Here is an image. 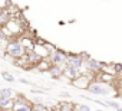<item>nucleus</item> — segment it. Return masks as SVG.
Listing matches in <instances>:
<instances>
[{
	"label": "nucleus",
	"instance_id": "f257e3e1",
	"mask_svg": "<svg viewBox=\"0 0 122 111\" xmlns=\"http://www.w3.org/2000/svg\"><path fill=\"white\" fill-rule=\"evenodd\" d=\"M89 94L92 95H111L112 94V87L108 82H102V81H92L86 89Z\"/></svg>",
	"mask_w": 122,
	"mask_h": 111
},
{
	"label": "nucleus",
	"instance_id": "f03ea898",
	"mask_svg": "<svg viewBox=\"0 0 122 111\" xmlns=\"http://www.w3.org/2000/svg\"><path fill=\"white\" fill-rule=\"evenodd\" d=\"M6 53L9 55L10 58L22 59V58H25V55H26V49L23 48L20 40H9L7 46H6Z\"/></svg>",
	"mask_w": 122,
	"mask_h": 111
},
{
	"label": "nucleus",
	"instance_id": "7ed1b4c3",
	"mask_svg": "<svg viewBox=\"0 0 122 111\" xmlns=\"http://www.w3.org/2000/svg\"><path fill=\"white\" fill-rule=\"evenodd\" d=\"M49 62L55 67H65L66 65V59H68V53L63 52V50H60V49H56L55 52H52L49 55Z\"/></svg>",
	"mask_w": 122,
	"mask_h": 111
},
{
	"label": "nucleus",
	"instance_id": "20e7f679",
	"mask_svg": "<svg viewBox=\"0 0 122 111\" xmlns=\"http://www.w3.org/2000/svg\"><path fill=\"white\" fill-rule=\"evenodd\" d=\"M66 65L73 67L76 69H82V67H85V61L82 59V56H81L79 53H68Z\"/></svg>",
	"mask_w": 122,
	"mask_h": 111
},
{
	"label": "nucleus",
	"instance_id": "39448f33",
	"mask_svg": "<svg viewBox=\"0 0 122 111\" xmlns=\"http://www.w3.org/2000/svg\"><path fill=\"white\" fill-rule=\"evenodd\" d=\"M32 108H33L32 102H29L27 100H25L23 97L19 95L15 100V107L12 111H32Z\"/></svg>",
	"mask_w": 122,
	"mask_h": 111
},
{
	"label": "nucleus",
	"instance_id": "423d86ee",
	"mask_svg": "<svg viewBox=\"0 0 122 111\" xmlns=\"http://www.w3.org/2000/svg\"><path fill=\"white\" fill-rule=\"evenodd\" d=\"M85 67H86V71L91 72V74H98V72H101V71L103 69V64L99 62L98 59H93V58H91V59L85 64Z\"/></svg>",
	"mask_w": 122,
	"mask_h": 111
},
{
	"label": "nucleus",
	"instance_id": "0eeeda50",
	"mask_svg": "<svg viewBox=\"0 0 122 111\" xmlns=\"http://www.w3.org/2000/svg\"><path fill=\"white\" fill-rule=\"evenodd\" d=\"M63 77H66V78L71 79V81H75V79H78L79 77H82V72H81V69H76V68H73V67L65 65V67H63Z\"/></svg>",
	"mask_w": 122,
	"mask_h": 111
},
{
	"label": "nucleus",
	"instance_id": "6e6552de",
	"mask_svg": "<svg viewBox=\"0 0 122 111\" xmlns=\"http://www.w3.org/2000/svg\"><path fill=\"white\" fill-rule=\"evenodd\" d=\"M72 84H73L76 88H81V89H88V87H89L91 81L86 78V75H82V77H79L78 79L72 81Z\"/></svg>",
	"mask_w": 122,
	"mask_h": 111
},
{
	"label": "nucleus",
	"instance_id": "1a4fd4ad",
	"mask_svg": "<svg viewBox=\"0 0 122 111\" xmlns=\"http://www.w3.org/2000/svg\"><path fill=\"white\" fill-rule=\"evenodd\" d=\"M9 22H10V17H9V13H7V7H2L0 9V29L3 26H6Z\"/></svg>",
	"mask_w": 122,
	"mask_h": 111
},
{
	"label": "nucleus",
	"instance_id": "9d476101",
	"mask_svg": "<svg viewBox=\"0 0 122 111\" xmlns=\"http://www.w3.org/2000/svg\"><path fill=\"white\" fill-rule=\"evenodd\" d=\"M49 74L52 75V78L57 79V78H60V77L63 75V68L62 67H55V65H52L50 69H49Z\"/></svg>",
	"mask_w": 122,
	"mask_h": 111
},
{
	"label": "nucleus",
	"instance_id": "9b49d317",
	"mask_svg": "<svg viewBox=\"0 0 122 111\" xmlns=\"http://www.w3.org/2000/svg\"><path fill=\"white\" fill-rule=\"evenodd\" d=\"M15 107V100H0V108L5 111H12Z\"/></svg>",
	"mask_w": 122,
	"mask_h": 111
},
{
	"label": "nucleus",
	"instance_id": "f8f14e48",
	"mask_svg": "<svg viewBox=\"0 0 122 111\" xmlns=\"http://www.w3.org/2000/svg\"><path fill=\"white\" fill-rule=\"evenodd\" d=\"M13 95H15V91L12 88H2L0 89V97L2 100H13Z\"/></svg>",
	"mask_w": 122,
	"mask_h": 111
},
{
	"label": "nucleus",
	"instance_id": "ddd939ff",
	"mask_svg": "<svg viewBox=\"0 0 122 111\" xmlns=\"http://www.w3.org/2000/svg\"><path fill=\"white\" fill-rule=\"evenodd\" d=\"M50 67H52V64L49 62V59H43V61H42V62H40V64H39V65L36 67V68H37V69H39L40 72H46V71L49 72Z\"/></svg>",
	"mask_w": 122,
	"mask_h": 111
},
{
	"label": "nucleus",
	"instance_id": "4468645a",
	"mask_svg": "<svg viewBox=\"0 0 122 111\" xmlns=\"http://www.w3.org/2000/svg\"><path fill=\"white\" fill-rule=\"evenodd\" d=\"M73 111H92L86 104H73Z\"/></svg>",
	"mask_w": 122,
	"mask_h": 111
},
{
	"label": "nucleus",
	"instance_id": "2eb2a0df",
	"mask_svg": "<svg viewBox=\"0 0 122 111\" xmlns=\"http://www.w3.org/2000/svg\"><path fill=\"white\" fill-rule=\"evenodd\" d=\"M59 111H73V104L72 102H62Z\"/></svg>",
	"mask_w": 122,
	"mask_h": 111
},
{
	"label": "nucleus",
	"instance_id": "dca6fc26",
	"mask_svg": "<svg viewBox=\"0 0 122 111\" xmlns=\"http://www.w3.org/2000/svg\"><path fill=\"white\" fill-rule=\"evenodd\" d=\"M2 75H3V79L7 81V82H15V81H16V78H15L12 74H9V72H3Z\"/></svg>",
	"mask_w": 122,
	"mask_h": 111
},
{
	"label": "nucleus",
	"instance_id": "f3484780",
	"mask_svg": "<svg viewBox=\"0 0 122 111\" xmlns=\"http://www.w3.org/2000/svg\"><path fill=\"white\" fill-rule=\"evenodd\" d=\"M106 105H108L109 108H115V110H118V108L121 107L116 101H106Z\"/></svg>",
	"mask_w": 122,
	"mask_h": 111
},
{
	"label": "nucleus",
	"instance_id": "a211bd4d",
	"mask_svg": "<svg viewBox=\"0 0 122 111\" xmlns=\"http://www.w3.org/2000/svg\"><path fill=\"white\" fill-rule=\"evenodd\" d=\"M32 111H46V110H45L43 107H40V105H33Z\"/></svg>",
	"mask_w": 122,
	"mask_h": 111
},
{
	"label": "nucleus",
	"instance_id": "6ab92c4d",
	"mask_svg": "<svg viewBox=\"0 0 122 111\" xmlns=\"http://www.w3.org/2000/svg\"><path fill=\"white\" fill-rule=\"evenodd\" d=\"M30 92L32 94H40V95L45 94V91H42V89H30Z\"/></svg>",
	"mask_w": 122,
	"mask_h": 111
},
{
	"label": "nucleus",
	"instance_id": "aec40b11",
	"mask_svg": "<svg viewBox=\"0 0 122 111\" xmlns=\"http://www.w3.org/2000/svg\"><path fill=\"white\" fill-rule=\"evenodd\" d=\"M20 82H23V84H26V85H32V82H29L27 79H19Z\"/></svg>",
	"mask_w": 122,
	"mask_h": 111
},
{
	"label": "nucleus",
	"instance_id": "412c9836",
	"mask_svg": "<svg viewBox=\"0 0 122 111\" xmlns=\"http://www.w3.org/2000/svg\"><path fill=\"white\" fill-rule=\"evenodd\" d=\"M93 111H105V110H102V108H96V110H93Z\"/></svg>",
	"mask_w": 122,
	"mask_h": 111
},
{
	"label": "nucleus",
	"instance_id": "4be33fe9",
	"mask_svg": "<svg viewBox=\"0 0 122 111\" xmlns=\"http://www.w3.org/2000/svg\"><path fill=\"white\" fill-rule=\"evenodd\" d=\"M116 111H122V107H119V108H118V110H116Z\"/></svg>",
	"mask_w": 122,
	"mask_h": 111
},
{
	"label": "nucleus",
	"instance_id": "5701e85b",
	"mask_svg": "<svg viewBox=\"0 0 122 111\" xmlns=\"http://www.w3.org/2000/svg\"><path fill=\"white\" fill-rule=\"evenodd\" d=\"M0 111H5V110H2V108H0Z\"/></svg>",
	"mask_w": 122,
	"mask_h": 111
},
{
	"label": "nucleus",
	"instance_id": "b1692460",
	"mask_svg": "<svg viewBox=\"0 0 122 111\" xmlns=\"http://www.w3.org/2000/svg\"><path fill=\"white\" fill-rule=\"evenodd\" d=\"M0 100H2V97H0Z\"/></svg>",
	"mask_w": 122,
	"mask_h": 111
}]
</instances>
